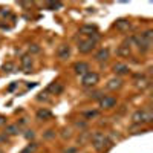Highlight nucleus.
Instances as JSON below:
<instances>
[{
    "label": "nucleus",
    "instance_id": "1",
    "mask_svg": "<svg viewBox=\"0 0 153 153\" xmlns=\"http://www.w3.org/2000/svg\"><path fill=\"white\" fill-rule=\"evenodd\" d=\"M92 144H94V147L97 149V150H104V144H110L109 141H107V136L104 135V133H101V132H97V133H94L92 135Z\"/></svg>",
    "mask_w": 153,
    "mask_h": 153
},
{
    "label": "nucleus",
    "instance_id": "2",
    "mask_svg": "<svg viewBox=\"0 0 153 153\" xmlns=\"http://www.w3.org/2000/svg\"><path fill=\"white\" fill-rule=\"evenodd\" d=\"M98 80H100L98 74L89 71L87 74H84V75L81 76V84H83L84 87H92V86H95V84L98 83Z\"/></svg>",
    "mask_w": 153,
    "mask_h": 153
},
{
    "label": "nucleus",
    "instance_id": "3",
    "mask_svg": "<svg viewBox=\"0 0 153 153\" xmlns=\"http://www.w3.org/2000/svg\"><path fill=\"white\" fill-rule=\"evenodd\" d=\"M95 45H97V42L94 40V38H84V40H81L80 43H78V51L81 54H89V52H92V49L95 48Z\"/></svg>",
    "mask_w": 153,
    "mask_h": 153
},
{
    "label": "nucleus",
    "instance_id": "4",
    "mask_svg": "<svg viewBox=\"0 0 153 153\" xmlns=\"http://www.w3.org/2000/svg\"><path fill=\"white\" fill-rule=\"evenodd\" d=\"M115 106H117V98L115 97H107V95H103L100 98V107L101 109H113Z\"/></svg>",
    "mask_w": 153,
    "mask_h": 153
},
{
    "label": "nucleus",
    "instance_id": "5",
    "mask_svg": "<svg viewBox=\"0 0 153 153\" xmlns=\"http://www.w3.org/2000/svg\"><path fill=\"white\" fill-rule=\"evenodd\" d=\"M74 71H75L76 75H81V76H83L84 74H87L91 69H89V65H87V63L78 61V63H75V65H74Z\"/></svg>",
    "mask_w": 153,
    "mask_h": 153
},
{
    "label": "nucleus",
    "instance_id": "6",
    "mask_svg": "<svg viewBox=\"0 0 153 153\" xmlns=\"http://www.w3.org/2000/svg\"><path fill=\"white\" fill-rule=\"evenodd\" d=\"M113 72L117 74V75H127V74L130 72V69H129V66H127V65H124V63H118V65L113 66Z\"/></svg>",
    "mask_w": 153,
    "mask_h": 153
},
{
    "label": "nucleus",
    "instance_id": "7",
    "mask_svg": "<svg viewBox=\"0 0 153 153\" xmlns=\"http://www.w3.org/2000/svg\"><path fill=\"white\" fill-rule=\"evenodd\" d=\"M123 86V80L121 78H112V80H109L107 81V84H106V87L109 89V91H117V89H120Z\"/></svg>",
    "mask_w": 153,
    "mask_h": 153
},
{
    "label": "nucleus",
    "instance_id": "8",
    "mask_svg": "<svg viewBox=\"0 0 153 153\" xmlns=\"http://www.w3.org/2000/svg\"><path fill=\"white\" fill-rule=\"evenodd\" d=\"M115 28H117L118 31L126 32V31H129V28H130V22L126 20V19H120V20H117V23H115Z\"/></svg>",
    "mask_w": 153,
    "mask_h": 153
},
{
    "label": "nucleus",
    "instance_id": "9",
    "mask_svg": "<svg viewBox=\"0 0 153 153\" xmlns=\"http://www.w3.org/2000/svg\"><path fill=\"white\" fill-rule=\"evenodd\" d=\"M57 54H58V57H60L61 60L68 58V57L71 55V46H69V45H61V46L58 48V51H57Z\"/></svg>",
    "mask_w": 153,
    "mask_h": 153
},
{
    "label": "nucleus",
    "instance_id": "10",
    "mask_svg": "<svg viewBox=\"0 0 153 153\" xmlns=\"http://www.w3.org/2000/svg\"><path fill=\"white\" fill-rule=\"evenodd\" d=\"M22 66H23L25 72H31V71H32V57L23 55V57H22Z\"/></svg>",
    "mask_w": 153,
    "mask_h": 153
},
{
    "label": "nucleus",
    "instance_id": "11",
    "mask_svg": "<svg viewBox=\"0 0 153 153\" xmlns=\"http://www.w3.org/2000/svg\"><path fill=\"white\" fill-rule=\"evenodd\" d=\"M109 55H110V52H109V49L106 48H103V49H100L98 52L95 54V60L97 61H106V60H109Z\"/></svg>",
    "mask_w": 153,
    "mask_h": 153
},
{
    "label": "nucleus",
    "instance_id": "12",
    "mask_svg": "<svg viewBox=\"0 0 153 153\" xmlns=\"http://www.w3.org/2000/svg\"><path fill=\"white\" fill-rule=\"evenodd\" d=\"M17 133H20V126L19 124H9V126H6L5 135H17Z\"/></svg>",
    "mask_w": 153,
    "mask_h": 153
},
{
    "label": "nucleus",
    "instance_id": "13",
    "mask_svg": "<svg viewBox=\"0 0 153 153\" xmlns=\"http://www.w3.org/2000/svg\"><path fill=\"white\" fill-rule=\"evenodd\" d=\"M132 121H133L135 124L144 123V110H136V112L132 115Z\"/></svg>",
    "mask_w": 153,
    "mask_h": 153
},
{
    "label": "nucleus",
    "instance_id": "14",
    "mask_svg": "<svg viewBox=\"0 0 153 153\" xmlns=\"http://www.w3.org/2000/svg\"><path fill=\"white\" fill-rule=\"evenodd\" d=\"M51 117H52V113H51V110H48V109L37 110V118L38 120H49Z\"/></svg>",
    "mask_w": 153,
    "mask_h": 153
},
{
    "label": "nucleus",
    "instance_id": "15",
    "mask_svg": "<svg viewBox=\"0 0 153 153\" xmlns=\"http://www.w3.org/2000/svg\"><path fill=\"white\" fill-rule=\"evenodd\" d=\"M80 31H81V34H86V35H94L97 32V26H94V25H84Z\"/></svg>",
    "mask_w": 153,
    "mask_h": 153
},
{
    "label": "nucleus",
    "instance_id": "16",
    "mask_svg": "<svg viewBox=\"0 0 153 153\" xmlns=\"http://www.w3.org/2000/svg\"><path fill=\"white\" fill-rule=\"evenodd\" d=\"M48 92H52V94H61L63 92V84H60V83H52L49 87H48Z\"/></svg>",
    "mask_w": 153,
    "mask_h": 153
},
{
    "label": "nucleus",
    "instance_id": "17",
    "mask_svg": "<svg viewBox=\"0 0 153 153\" xmlns=\"http://www.w3.org/2000/svg\"><path fill=\"white\" fill-rule=\"evenodd\" d=\"M117 54H118L120 57H129V55H130V48H129V46H126V45H123V46L118 48Z\"/></svg>",
    "mask_w": 153,
    "mask_h": 153
},
{
    "label": "nucleus",
    "instance_id": "18",
    "mask_svg": "<svg viewBox=\"0 0 153 153\" xmlns=\"http://www.w3.org/2000/svg\"><path fill=\"white\" fill-rule=\"evenodd\" d=\"M35 150H37V144H34V143H32V144H29L26 149H23L20 153H34Z\"/></svg>",
    "mask_w": 153,
    "mask_h": 153
},
{
    "label": "nucleus",
    "instance_id": "19",
    "mask_svg": "<svg viewBox=\"0 0 153 153\" xmlns=\"http://www.w3.org/2000/svg\"><path fill=\"white\" fill-rule=\"evenodd\" d=\"M152 120H153V115H152V112L144 110V123H152Z\"/></svg>",
    "mask_w": 153,
    "mask_h": 153
},
{
    "label": "nucleus",
    "instance_id": "20",
    "mask_svg": "<svg viewBox=\"0 0 153 153\" xmlns=\"http://www.w3.org/2000/svg\"><path fill=\"white\" fill-rule=\"evenodd\" d=\"M61 136H63V138H71V136H72V130H71V129H66V130H63Z\"/></svg>",
    "mask_w": 153,
    "mask_h": 153
},
{
    "label": "nucleus",
    "instance_id": "21",
    "mask_svg": "<svg viewBox=\"0 0 153 153\" xmlns=\"http://www.w3.org/2000/svg\"><path fill=\"white\" fill-rule=\"evenodd\" d=\"M84 115H86V118H94V117H97V115H98V112L97 110H92V112H86Z\"/></svg>",
    "mask_w": 153,
    "mask_h": 153
},
{
    "label": "nucleus",
    "instance_id": "22",
    "mask_svg": "<svg viewBox=\"0 0 153 153\" xmlns=\"http://www.w3.org/2000/svg\"><path fill=\"white\" fill-rule=\"evenodd\" d=\"M34 130H26V133H25V138H26V139H32L34 138Z\"/></svg>",
    "mask_w": 153,
    "mask_h": 153
},
{
    "label": "nucleus",
    "instance_id": "23",
    "mask_svg": "<svg viewBox=\"0 0 153 153\" xmlns=\"http://www.w3.org/2000/svg\"><path fill=\"white\" fill-rule=\"evenodd\" d=\"M11 69H14V65H12V63H8V65L3 66V71H5V72H6V71L11 72Z\"/></svg>",
    "mask_w": 153,
    "mask_h": 153
},
{
    "label": "nucleus",
    "instance_id": "24",
    "mask_svg": "<svg viewBox=\"0 0 153 153\" xmlns=\"http://www.w3.org/2000/svg\"><path fill=\"white\" fill-rule=\"evenodd\" d=\"M29 51H31V52H40V48H38L37 45H31L29 46Z\"/></svg>",
    "mask_w": 153,
    "mask_h": 153
},
{
    "label": "nucleus",
    "instance_id": "25",
    "mask_svg": "<svg viewBox=\"0 0 153 153\" xmlns=\"http://www.w3.org/2000/svg\"><path fill=\"white\" fill-rule=\"evenodd\" d=\"M2 143H8V135H0V144H2Z\"/></svg>",
    "mask_w": 153,
    "mask_h": 153
},
{
    "label": "nucleus",
    "instance_id": "26",
    "mask_svg": "<svg viewBox=\"0 0 153 153\" xmlns=\"http://www.w3.org/2000/svg\"><path fill=\"white\" fill-rule=\"evenodd\" d=\"M139 84H138V87H146V86H149V81L147 80H143V81H138Z\"/></svg>",
    "mask_w": 153,
    "mask_h": 153
},
{
    "label": "nucleus",
    "instance_id": "27",
    "mask_svg": "<svg viewBox=\"0 0 153 153\" xmlns=\"http://www.w3.org/2000/svg\"><path fill=\"white\" fill-rule=\"evenodd\" d=\"M45 136L46 138H52V136H55V133H54V130H48V133H45Z\"/></svg>",
    "mask_w": 153,
    "mask_h": 153
},
{
    "label": "nucleus",
    "instance_id": "28",
    "mask_svg": "<svg viewBox=\"0 0 153 153\" xmlns=\"http://www.w3.org/2000/svg\"><path fill=\"white\" fill-rule=\"evenodd\" d=\"M61 3H49V8H61Z\"/></svg>",
    "mask_w": 153,
    "mask_h": 153
},
{
    "label": "nucleus",
    "instance_id": "29",
    "mask_svg": "<svg viewBox=\"0 0 153 153\" xmlns=\"http://www.w3.org/2000/svg\"><path fill=\"white\" fill-rule=\"evenodd\" d=\"M11 14V12L6 9V11H0V16H2V17H6V16H9Z\"/></svg>",
    "mask_w": 153,
    "mask_h": 153
},
{
    "label": "nucleus",
    "instance_id": "30",
    "mask_svg": "<svg viewBox=\"0 0 153 153\" xmlns=\"http://www.w3.org/2000/svg\"><path fill=\"white\" fill-rule=\"evenodd\" d=\"M65 153H75V149H69V150H65Z\"/></svg>",
    "mask_w": 153,
    "mask_h": 153
},
{
    "label": "nucleus",
    "instance_id": "31",
    "mask_svg": "<svg viewBox=\"0 0 153 153\" xmlns=\"http://www.w3.org/2000/svg\"><path fill=\"white\" fill-rule=\"evenodd\" d=\"M0 153H3V152H2V150H0Z\"/></svg>",
    "mask_w": 153,
    "mask_h": 153
}]
</instances>
